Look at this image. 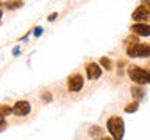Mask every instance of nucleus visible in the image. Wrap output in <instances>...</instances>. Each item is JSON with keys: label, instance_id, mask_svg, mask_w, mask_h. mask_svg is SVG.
<instances>
[{"label": "nucleus", "instance_id": "obj_16", "mask_svg": "<svg viewBox=\"0 0 150 140\" xmlns=\"http://www.w3.org/2000/svg\"><path fill=\"white\" fill-rule=\"evenodd\" d=\"M56 17H58V13H52V14H50V16H49V17H47V20H49V22H53V20H55V19H56Z\"/></svg>", "mask_w": 150, "mask_h": 140}, {"label": "nucleus", "instance_id": "obj_13", "mask_svg": "<svg viewBox=\"0 0 150 140\" xmlns=\"http://www.w3.org/2000/svg\"><path fill=\"white\" fill-rule=\"evenodd\" d=\"M5 5H6V8H9V9H16V8L23 6V2H6Z\"/></svg>", "mask_w": 150, "mask_h": 140}, {"label": "nucleus", "instance_id": "obj_12", "mask_svg": "<svg viewBox=\"0 0 150 140\" xmlns=\"http://www.w3.org/2000/svg\"><path fill=\"white\" fill-rule=\"evenodd\" d=\"M9 114H13V107L8 106V104H0V115L6 117Z\"/></svg>", "mask_w": 150, "mask_h": 140}, {"label": "nucleus", "instance_id": "obj_5", "mask_svg": "<svg viewBox=\"0 0 150 140\" xmlns=\"http://www.w3.org/2000/svg\"><path fill=\"white\" fill-rule=\"evenodd\" d=\"M149 9H150V6H145V3L139 5V6L133 11V14H131V19H133L136 23H142V20L149 19V16H150Z\"/></svg>", "mask_w": 150, "mask_h": 140}, {"label": "nucleus", "instance_id": "obj_19", "mask_svg": "<svg viewBox=\"0 0 150 140\" xmlns=\"http://www.w3.org/2000/svg\"><path fill=\"white\" fill-rule=\"evenodd\" d=\"M2 16H3V13H2V9H0V19H2Z\"/></svg>", "mask_w": 150, "mask_h": 140}, {"label": "nucleus", "instance_id": "obj_11", "mask_svg": "<svg viewBox=\"0 0 150 140\" xmlns=\"http://www.w3.org/2000/svg\"><path fill=\"white\" fill-rule=\"evenodd\" d=\"M100 67L105 70H112V62L108 56H102L100 58Z\"/></svg>", "mask_w": 150, "mask_h": 140}, {"label": "nucleus", "instance_id": "obj_8", "mask_svg": "<svg viewBox=\"0 0 150 140\" xmlns=\"http://www.w3.org/2000/svg\"><path fill=\"white\" fill-rule=\"evenodd\" d=\"M130 30L136 36H150V25L149 23H133L130 27Z\"/></svg>", "mask_w": 150, "mask_h": 140}, {"label": "nucleus", "instance_id": "obj_10", "mask_svg": "<svg viewBox=\"0 0 150 140\" xmlns=\"http://www.w3.org/2000/svg\"><path fill=\"white\" fill-rule=\"evenodd\" d=\"M138 109H139V101H131L124 107V111L127 112V114H133V112H136Z\"/></svg>", "mask_w": 150, "mask_h": 140}, {"label": "nucleus", "instance_id": "obj_4", "mask_svg": "<svg viewBox=\"0 0 150 140\" xmlns=\"http://www.w3.org/2000/svg\"><path fill=\"white\" fill-rule=\"evenodd\" d=\"M84 86V78L80 73H72L67 78V89L69 92H80Z\"/></svg>", "mask_w": 150, "mask_h": 140}, {"label": "nucleus", "instance_id": "obj_9", "mask_svg": "<svg viewBox=\"0 0 150 140\" xmlns=\"http://www.w3.org/2000/svg\"><path fill=\"white\" fill-rule=\"evenodd\" d=\"M144 93H145V92H144V89H141L139 86H138V87H136V86H134V87H131V95H133L134 101H139L141 98L144 97Z\"/></svg>", "mask_w": 150, "mask_h": 140}, {"label": "nucleus", "instance_id": "obj_15", "mask_svg": "<svg viewBox=\"0 0 150 140\" xmlns=\"http://www.w3.org/2000/svg\"><path fill=\"white\" fill-rule=\"evenodd\" d=\"M33 33H35V36H41L42 34V27H36L35 30H33Z\"/></svg>", "mask_w": 150, "mask_h": 140}, {"label": "nucleus", "instance_id": "obj_20", "mask_svg": "<svg viewBox=\"0 0 150 140\" xmlns=\"http://www.w3.org/2000/svg\"><path fill=\"white\" fill-rule=\"evenodd\" d=\"M149 11H150V9H149Z\"/></svg>", "mask_w": 150, "mask_h": 140}, {"label": "nucleus", "instance_id": "obj_18", "mask_svg": "<svg viewBox=\"0 0 150 140\" xmlns=\"http://www.w3.org/2000/svg\"><path fill=\"white\" fill-rule=\"evenodd\" d=\"M100 140H112V137H102Z\"/></svg>", "mask_w": 150, "mask_h": 140}, {"label": "nucleus", "instance_id": "obj_3", "mask_svg": "<svg viewBox=\"0 0 150 140\" xmlns=\"http://www.w3.org/2000/svg\"><path fill=\"white\" fill-rule=\"evenodd\" d=\"M127 55L130 58H149L150 56V44H145V42L128 44V47H127Z\"/></svg>", "mask_w": 150, "mask_h": 140}, {"label": "nucleus", "instance_id": "obj_6", "mask_svg": "<svg viewBox=\"0 0 150 140\" xmlns=\"http://www.w3.org/2000/svg\"><path fill=\"white\" fill-rule=\"evenodd\" d=\"M30 111H31V106H30V103L25 101V100H19L14 103V106H13V114L14 115H17V117H25L30 114Z\"/></svg>", "mask_w": 150, "mask_h": 140}, {"label": "nucleus", "instance_id": "obj_14", "mask_svg": "<svg viewBox=\"0 0 150 140\" xmlns=\"http://www.w3.org/2000/svg\"><path fill=\"white\" fill-rule=\"evenodd\" d=\"M5 128H6V120L3 115H0V131H3Z\"/></svg>", "mask_w": 150, "mask_h": 140}, {"label": "nucleus", "instance_id": "obj_2", "mask_svg": "<svg viewBox=\"0 0 150 140\" xmlns=\"http://www.w3.org/2000/svg\"><path fill=\"white\" fill-rule=\"evenodd\" d=\"M130 79L138 86H144V84H150V72L145 70L144 67H139V65H131V67L127 70Z\"/></svg>", "mask_w": 150, "mask_h": 140}, {"label": "nucleus", "instance_id": "obj_1", "mask_svg": "<svg viewBox=\"0 0 150 140\" xmlns=\"http://www.w3.org/2000/svg\"><path fill=\"white\" fill-rule=\"evenodd\" d=\"M106 129L111 134L112 140H122L125 134V125H124V118L119 115H112L106 120Z\"/></svg>", "mask_w": 150, "mask_h": 140}, {"label": "nucleus", "instance_id": "obj_17", "mask_svg": "<svg viewBox=\"0 0 150 140\" xmlns=\"http://www.w3.org/2000/svg\"><path fill=\"white\" fill-rule=\"evenodd\" d=\"M42 98H44V101H50L52 100V95H49V92H45L44 95H42Z\"/></svg>", "mask_w": 150, "mask_h": 140}, {"label": "nucleus", "instance_id": "obj_7", "mask_svg": "<svg viewBox=\"0 0 150 140\" xmlns=\"http://www.w3.org/2000/svg\"><path fill=\"white\" fill-rule=\"evenodd\" d=\"M86 76L88 79H97L102 76V67L97 62H88L86 64Z\"/></svg>", "mask_w": 150, "mask_h": 140}]
</instances>
